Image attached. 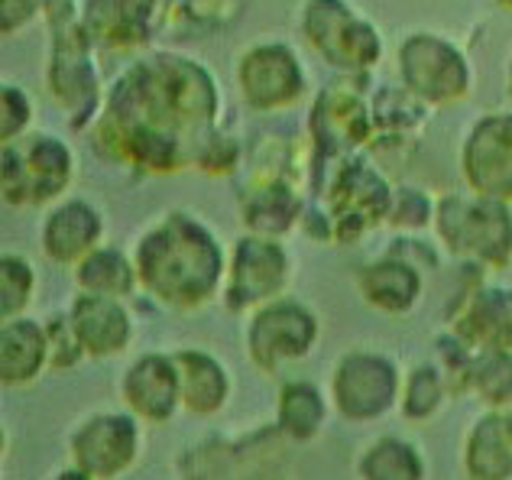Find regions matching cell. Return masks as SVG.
Segmentation results:
<instances>
[{"mask_svg":"<svg viewBox=\"0 0 512 480\" xmlns=\"http://www.w3.org/2000/svg\"><path fill=\"white\" fill-rule=\"evenodd\" d=\"M224 91L192 52L153 49L127 62L111 82L101 117L88 130L104 163L143 176H175L221 130Z\"/></svg>","mask_w":512,"mask_h":480,"instance_id":"obj_1","label":"cell"},{"mask_svg":"<svg viewBox=\"0 0 512 480\" xmlns=\"http://www.w3.org/2000/svg\"><path fill=\"white\" fill-rule=\"evenodd\" d=\"M140 289L169 312H198L221 299L227 247L192 211H166L133 244Z\"/></svg>","mask_w":512,"mask_h":480,"instance_id":"obj_2","label":"cell"},{"mask_svg":"<svg viewBox=\"0 0 512 480\" xmlns=\"http://www.w3.org/2000/svg\"><path fill=\"white\" fill-rule=\"evenodd\" d=\"M46 91L72 133H88L101 117L107 85L98 69V46L82 26V0H52L46 13Z\"/></svg>","mask_w":512,"mask_h":480,"instance_id":"obj_3","label":"cell"},{"mask_svg":"<svg viewBox=\"0 0 512 480\" xmlns=\"http://www.w3.org/2000/svg\"><path fill=\"white\" fill-rule=\"evenodd\" d=\"M295 30L302 43L341 78L370 82L386 56L383 30L350 0H302Z\"/></svg>","mask_w":512,"mask_h":480,"instance_id":"obj_4","label":"cell"},{"mask_svg":"<svg viewBox=\"0 0 512 480\" xmlns=\"http://www.w3.org/2000/svg\"><path fill=\"white\" fill-rule=\"evenodd\" d=\"M435 240L461 263L500 273L512 266V205L474 192H444L435 208Z\"/></svg>","mask_w":512,"mask_h":480,"instance_id":"obj_5","label":"cell"},{"mask_svg":"<svg viewBox=\"0 0 512 480\" xmlns=\"http://www.w3.org/2000/svg\"><path fill=\"white\" fill-rule=\"evenodd\" d=\"M78 159L59 133L33 130L0 143V195L10 208H49L69 195Z\"/></svg>","mask_w":512,"mask_h":480,"instance_id":"obj_6","label":"cell"},{"mask_svg":"<svg viewBox=\"0 0 512 480\" xmlns=\"http://www.w3.org/2000/svg\"><path fill=\"white\" fill-rule=\"evenodd\" d=\"M234 85L240 104L250 114L276 117L299 108L312 91V78H308L299 49L289 39L260 36L237 52Z\"/></svg>","mask_w":512,"mask_h":480,"instance_id":"obj_7","label":"cell"},{"mask_svg":"<svg viewBox=\"0 0 512 480\" xmlns=\"http://www.w3.org/2000/svg\"><path fill=\"white\" fill-rule=\"evenodd\" d=\"M396 75L431 111L461 104L474 91V62L457 39L438 30H412L399 39Z\"/></svg>","mask_w":512,"mask_h":480,"instance_id":"obj_8","label":"cell"},{"mask_svg":"<svg viewBox=\"0 0 512 480\" xmlns=\"http://www.w3.org/2000/svg\"><path fill=\"white\" fill-rule=\"evenodd\" d=\"M308 143H312V169H328L347 156L367 153L373 143V111H370V88L357 78L318 88L308 108Z\"/></svg>","mask_w":512,"mask_h":480,"instance_id":"obj_9","label":"cell"},{"mask_svg":"<svg viewBox=\"0 0 512 480\" xmlns=\"http://www.w3.org/2000/svg\"><path fill=\"white\" fill-rule=\"evenodd\" d=\"M318 338L321 322L312 305L295 296H279L247 315L244 351L256 370L276 377L312 354Z\"/></svg>","mask_w":512,"mask_h":480,"instance_id":"obj_10","label":"cell"},{"mask_svg":"<svg viewBox=\"0 0 512 480\" xmlns=\"http://www.w3.org/2000/svg\"><path fill=\"white\" fill-rule=\"evenodd\" d=\"M399 393H402V373L396 367V360L380 351H367V348L344 351L331 370V383H328L331 409L344 422L354 425L380 422L399 406Z\"/></svg>","mask_w":512,"mask_h":480,"instance_id":"obj_11","label":"cell"},{"mask_svg":"<svg viewBox=\"0 0 512 480\" xmlns=\"http://www.w3.org/2000/svg\"><path fill=\"white\" fill-rule=\"evenodd\" d=\"M295 263L282 240L240 234L227 250V276L221 305L234 315H250L260 305L286 296Z\"/></svg>","mask_w":512,"mask_h":480,"instance_id":"obj_12","label":"cell"},{"mask_svg":"<svg viewBox=\"0 0 512 480\" xmlns=\"http://www.w3.org/2000/svg\"><path fill=\"white\" fill-rule=\"evenodd\" d=\"M143 455V422L130 409L88 416L69 438V458L94 480H117L137 468Z\"/></svg>","mask_w":512,"mask_h":480,"instance_id":"obj_13","label":"cell"},{"mask_svg":"<svg viewBox=\"0 0 512 480\" xmlns=\"http://www.w3.org/2000/svg\"><path fill=\"white\" fill-rule=\"evenodd\" d=\"M464 189L512 205V108L483 111L457 150Z\"/></svg>","mask_w":512,"mask_h":480,"instance_id":"obj_14","label":"cell"},{"mask_svg":"<svg viewBox=\"0 0 512 480\" xmlns=\"http://www.w3.org/2000/svg\"><path fill=\"white\" fill-rule=\"evenodd\" d=\"M448 331L474 351H512V286L467 279L448 302Z\"/></svg>","mask_w":512,"mask_h":480,"instance_id":"obj_15","label":"cell"},{"mask_svg":"<svg viewBox=\"0 0 512 480\" xmlns=\"http://www.w3.org/2000/svg\"><path fill=\"white\" fill-rule=\"evenodd\" d=\"M104 244L101 208L82 195H65L46 208L39 224V250L56 266H78L91 250Z\"/></svg>","mask_w":512,"mask_h":480,"instance_id":"obj_16","label":"cell"},{"mask_svg":"<svg viewBox=\"0 0 512 480\" xmlns=\"http://www.w3.org/2000/svg\"><path fill=\"white\" fill-rule=\"evenodd\" d=\"M166 0H82V26L98 52H143Z\"/></svg>","mask_w":512,"mask_h":480,"instance_id":"obj_17","label":"cell"},{"mask_svg":"<svg viewBox=\"0 0 512 480\" xmlns=\"http://www.w3.org/2000/svg\"><path fill=\"white\" fill-rule=\"evenodd\" d=\"M120 399L143 425L172 422L182 409V383L175 357L163 351H146L120 377Z\"/></svg>","mask_w":512,"mask_h":480,"instance_id":"obj_18","label":"cell"},{"mask_svg":"<svg viewBox=\"0 0 512 480\" xmlns=\"http://www.w3.org/2000/svg\"><path fill=\"white\" fill-rule=\"evenodd\" d=\"M308 198L292 179H250L240 192V224L247 234L286 240L302 228Z\"/></svg>","mask_w":512,"mask_h":480,"instance_id":"obj_19","label":"cell"},{"mask_svg":"<svg viewBox=\"0 0 512 480\" xmlns=\"http://www.w3.org/2000/svg\"><path fill=\"white\" fill-rule=\"evenodd\" d=\"M425 279L428 276L415 263L402 260L393 250H383L380 257H373L357 270V292L373 312L396 318L419 309Z\"/></svg>","mask_w":512,"mask_h":480,"instance_id":"obj_20","label":"cell"},{"mask_svg":"<svg viewBox=\"0 0 512 480\" xmlns=\"http://www.w3.org/2000/svg\"><path fill=\"white\" fill-rule=\"evenodd\" d=\"M72 328L88 360L120 357L133 344V315L124 299H104L78 292L69 309Z\"/></svg>","mask_w":512,"mask_h":480,"instance_id":"obj_21","label":"cell"},{"mask_svg":"<svg viewBox=\"0 0 512 480\" xmlns=\"http://www.w3.org/2000/svg\"><path fill=\"white\" fill-rule=\"evenodd\" d=\"M46 322L30 315L0 322V383L7 390H23L49 370Z\"/></svg>","mask_w":512,"mask_h":480,"instance_id":"obj_22","label":"cell"},{"mask_svg":"<svg viewBox=\"0 0 512 480\" xmlns=\"http://www.w3.org/2000/svg\"><path fill=\"white\" fill-rule=\"evenodd\" d=\"M182 383V409L192 419H211L224 412L231 399V373L218 357L205 348H179L172 351Z\"/></svg>","mask_w":512,"mask_h":480,"instance_id":"obj_23","label":"cell"},{"mask_svg":"<svg viewBox=\"0 0 512 480\" xmlns=\"http://www.w3.org/2000/svg\"><path fill=\"white\" fill-rule=\"evenodd\" d=\"M467 480H512V425L506 412H483L461 448Z\"/></svg>","mask_w":512,"mask_h":480,"instance_id":"obj_24","label":"cell"},{"mask_svg":"<svg viewBox=\"0 0 512 480\" xmlns=\"http://www.w3.org/2000/svg\"><path fill=\"white\" fill-rule=\"evenodd\" d=\"M331 416V396L321 393L312 380H286L276 396V422L273 429L289 445H312L325 432Z\"/></svg>","mask_w":512,"mask_h":480,"instance_id":"obj_25","label":"cell"},{"mask_svg":"<svg viewBox=\"0 0 512 480\" xmlns=\"http://www.w3.org/2000/svg\"><path fill=\"white\" fill-rule=\"evenodd\" d=\"M72 276L78 292H88V296L127 302L140 289V273L133 253L114 244H101L98 250H91L82 263L72 266Z\"/></svg>","mask_w":512,"mask_h":480,"instance_id":"obj_26","label":"cell"},{"mask_svg":"<svg viewBox=\"0 0 512 480\" xmlns=\"http://www.w3.org/2000/svg\"><path fill=\"white\" fill-rule=\"evenodd\" d=\"M360 480H425V455L409 438L383 435L357 458Z\"/></svg>","mask_w":512,"mask_h":480,"instance_id":"obj_27","label":"cell"},{"mask_svg":"<svg viewBox=\"0 0 512 480\" xmlns=\"http://www.w3.org/2000/svg\"><path fill=\"white\" fill-rule=\"evenodd\" d=\"M451 386L444 380L441 367L435 360H422L415 364L406 377H402V393H399V412L406 422H431L448 403Z\"/></svg>","mask_w":512,"mask_h":480,"instance_id":"obj_28","label":"cell"},{"mask_svg":"<svg viewBox=\"0 0 512 480\" xmlns=\"http://www.w3.org/2000/svg\"><path fill=\"white\" fill-rule=\"evenodd\" d=\"M467 393L487 412L512 409V351H474Z\"/></svg>","mask_w":512,"mask_h":480,"instance_id":"obj_29","label":"cell"},{"mask_svg":"<svg viewBox=\"0 0 512 480\" xmlns=\"http://www.w3.org/2000/svg\"><path fill=\"white\" fill-rule=\"evenodd\" d=\"M39 289V276L30 257L17 250L0 253V322L7 318H20L33 305Z\"/></svg>","mask_w":512,"mask_h":480,"instance_id":"obj_30","label":"cell"},{"mask_svg":"<svg viewBox=\"0 0 512 480\" xmlns=\"http://www.w3.org/2000/svg\"><path fill=\"white\" fill-rule=\"evenodd\" d=\"M435 208L438 198H431V192L419 189L412 182H396L386 228H393L396 234H425L435 224Z\"/></svg>","mask_w":512,"mask_h":480,"instance_id":"obj_31","label":"cell"},{"mask_svg":"<svg viewBox=\"0 0 512 480\" xmlns=\"http://www.w3.org/2000/svg\"><path fill=\"white\" fill-rule=\"evenodd\" d=\"M36 101L17 82H0V143H13L33 133Z\"/></svg>","mask_w":512,"mask_h":480,"instance_id":"obj_32","label":"cell"},{"mask_svg":"<svg viewBox=\"0 0 512 480\" xmlns=\"http://www.w3.org/2000/svg\"><path fill=\"white\" fill-rule=\"evenodd\" d=\"M46 338H49V364L52 370H75L85 357L82 341H78L69 312H59L46 318Z\"/></svg>","mask_w":512,"mask_h":480,"instance_id":"obj_33","label":"cell"},{"mask_svg":"<svg viewBox=\"0 0 512 480\" xmlns=\"http://www.w3.org/2000/svg\"><path fill=\"white\" fill-rule=\"evenodd\" d=\"M52 0H0V36L17 39L46 20Z\"/></svg>","mask_w":512,"mask_h":480,"instance_id":"obj_34","label":"cell"},{"mask_svg":"<svg viewBox=\"0 0 512 480\" xmlns=\"http://www.w3.org/2000/svg\"><path fill=\"white\" fill-rule=\"evenodd\" d=\"M386 250L415 263L425 276H431L441 266V244H431V240H425V234H396V240Z\"/></svg>","mask_w":512,"mask_h":480,"instance_id":"obj_35","label":"cell"},{"mask_svg":"<svg viewBox=\"0 0 512 480\" xmlns=\"http://www.w3.org/2000/svg\"><path fill=\"white\" fill-rule=\"evenodd\" d=\"M503 88H506V98H509V108H512V46L506 52V65H503Z\"/></svg>","mask_w":512,"mask_h":480,"instance_id":"obj_36","label":"cell"},{"mask_svg":"<svg viewBox=\"0 0 512 480\" xmlns=\"http://www.w3.org/2000/svg\"><path fill=\"white\" fill-rule=\"evenodd\" d=\"M49 480H94V477H91V474H85V471H78L75 464H72V468H62L59 474H52Z\"/></svg>","mask_w":512,"mask_h":480,"instance_id":"obj_37","label":"cell"},{"mask_svg":"<svg viewBox=\"0 0 512 480\" xmlns=\"http://www.w3.org/2000/svg\"><path fill=\"white\" fill-rule=\"evenodd\" d=\"M493 4L500 10H506V13H512V0H493Z\"/></svg>","mask_w":512,"mask_h":480,"instance_id":"obj_38","label":"cell"},{"mask_svg":"<svg viewBox=\"0 0 512 480\" xmlns=\"http://www.w3.org/2000/svg\"><path fill=\"white\" fill-rule=\"evenodd\" d=\"M506 419H509V425H512V409H509V412H506Z\"/></svg>","mask_w":512,"mask_h":480,"instance_id":"obj_39","label":"cell"}]
</instances>
